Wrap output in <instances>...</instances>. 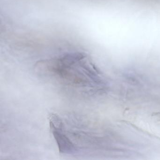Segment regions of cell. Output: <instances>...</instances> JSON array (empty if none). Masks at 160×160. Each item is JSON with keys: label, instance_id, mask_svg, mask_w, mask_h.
<instances>
[{"label": "cell", "instance_id": "obj_1", "mask_svg": "<svg viewBox=\"0 0 160 160\" xmlns=\"http://www.w3.org/2000/svg\"><path fill=\"white\" fill-rule=\"evenodd\" d=\"M34 71L41 77L78 97H92L104 87L101 72L83 51H60L37 62Z\"/></svg>", "mask_w": 160, "mask_h": 160}]
</instances>
